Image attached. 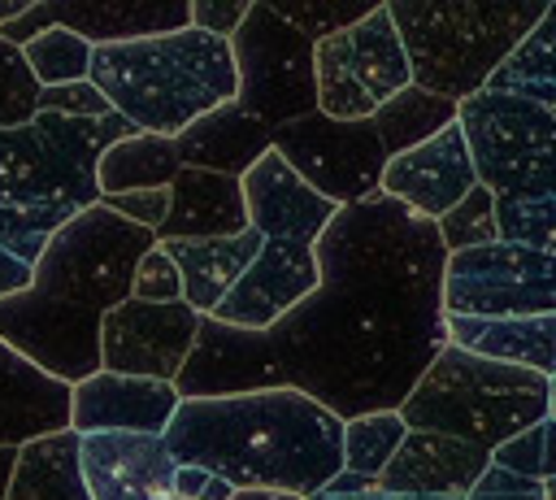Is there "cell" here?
<instances>
[{
  "instance_id": "obj_5",
  "label": "cell",
  "mask_w": 556,
  "mask_h": 500,
  "mask_svg": "<svg viewBox=\"0 0 556 500\" xmlns=\"http://www.w3.org/2000/svg\"><path fill=\"white\" fill-rule=\"evenodd\" d=\"M91 83L135 130L178 139L204 113L239 100L235 48L200 26L96 48Z\"/></svg>"
},
{
  "instance_id": "obj_29",
  "label": "cell",
  "mask_w": 556,
  "mask_h": 500,
  "mask_svg": "<svg viewBox=\"0 0 556 500\" xmlns=\"http://www.w3.org/2000/svg\"><path fill=\"white\" fill-rule=\"evenodd\" d=\"M39 87H70V83H87L91 78V61H96V48L74 35L70 26H52L48 35H39L35 43L22 48Z\"/></svg>"
},
{
  "instance_id": "obj_11",
  "label": "cell",
  "mask_w": 556,
  "mask_h": 500,
  "mask_svg": "<svg viewBox=\"0 0 556 500\" xmlns=\"http://www.w3.org/2000/svg\"><path fill=\"white\" fill-rule=\"evenodd\" d=\"M239 70V104L269 130L291 126L317 104V43L300 35L269 0H252L248 22L230 39Z\"/></svg>"
},
{
  "instance_id": "obj_26",
  "label": "cell",
  "mask_w": 556,
  "mask_h": 500,
  "mask_svg": "<svg viewBox=\"0 0 556 500\" xmlns=\"http://www.w3.org/2000/svg\"><path fill=\"white\" fill-rule=\"evenodd\" d=\"M182 174V157L178 143L165 135H148L135 130L126 139H117L104 157H100V196H126V191H156V187H174V178Z\"/></svg>"
},
{
  "instance_id": "obj_2",
  "label": "cell",
  "mask_w": 556,
  "mask_h": 500,
  "mask_svg": "<svg viewBox=\"0 0 556 500\" xmlns=\"http://www.w3.org/2000/svg\"><path fill=\"white\" fill-rule=\"evenodd\" d=\"M156 243V230L126 222L104 200L91 204L48 239L30 287L0 300V339L70 387L100 374L104 317L135 296V270Z\"/></svg>"
},
{
  "instance_id": "obj_16",
  "label": "cell",
  "mask_w": 556,
  "mask_h": 500,
  "mask_svg": "<svg viewBox=\"0 0 556 500\" xmlns=\"http://www.w3.org/2000/svg\"><path fill=\"white\" fill-rule=\"evenodd\" d=\"M182 404L178 383L135 378V374H91L74 387V417L70 430L78 435H169L174 413Z\"/></svg>"
},
{
  "instance_id": "obj_8",
  "label": "cell",
  "mask_w": 556,
  "mask_h": 500,
  "mask_svg": "<svg viewBox=\"0 0 556 500\" xmlns=\"http://www.w3.org/2000/svg\"><path fill=\"white\" fill-rule=\"evenodd\" d=\"M460 130L495 191L500 235L556 252V109L486 87L460 104Z\"/></svg>"
},
{
  "instance_id": "obj_1",
  "label": "cell",
  "mask_w": 556,
  "mask_h": 500,
  "mask_svg": "<svg viewBox=\"0 0 556 500\" xmlns=\"http://www.w3.org/2000/svg\"><path fill=\"white\" fill-rule=\"evenodd\" d=\"M317 270L313 296L269 330L204 317L178 378L182 400L295 387L343 422L404 409L447 348L439 226L378 191L334 213Z\"/></svg>"
},
{
  "instance_id": "obj_44",
  "label": "cell",
  "mask_w": 556,
  "mask_h": 500,
  "mask_svg": "<svg viewBox=\"0 0 556 500\" xmlns=\"http://www.w3.org/2000/svg\"><path fill=\"white\" fill-rule=\"evenodd\" d=\"M543 496H547V500H556V478H547V483H543Z\"/></svg>"
},
{
  "instance_id": "obj_23",
  "label": "cell",
  "mask_w": 556,
  "mask_h": 500,
  "mask_svg": "<svg viewBox=\"0 0 556 500\" xmlns=\"http://www.w3.org/2000/svg\"><path fill=\"white\" fill-rule=\"evenodd\" d=\"M261 230L252 226L248 235H235V239H169L161 243L174 265L182 270V300L213 317L222 309V300L239 287V278L256 265L261 257Z\"/></svg>"
},
{
  "instance_id": "obj_22",
  "label": "cell",
  "mask_w": 556,
  "mask_h": 500,
  "mask_svg": "<svg viewBox=\"0 0 556 500\" xmlns=\"http://www.w3.org/2000/svg\"><path fill=\"white\" fill-rule=\"evenodd\" d=\"M174 143H178L182 165L248 178L274 152V130L261 117H252L239 100H230V104L204 113L200 122H191Z\"/></svg>"
},
{
  "instance_id": "obj_6",
  "label": "cell",
  "mask_w": 556,
  "mask_h": 500,
  "mask_svg": "<svg viewBox=\"0 0 556 500\" xmlns=\"http://www.w3.org/2000/svg\"><path fill=\"white\" fill-rule=\"evenodd\" d=\"M252 226L261 230V257L239 278V287L222 300L213 313L226 326L239 330H269L282 322L300 300L313 296L321 270H317V243L326 226L334 222L339 204L313 191L278 152H269L248 178H243Z\"/></svg>"
},
{
  "instance_id": "obj_9",
  "label": "cell",
  "mask_w": 556,
  "mask_h": 500,
  "mask_svg": "<svg viewBox=\"0 0 556 500\" xmlns=\"http://www.w3.org/2000/svg\"><path fill=\"white\" fill-rule=\"evenodd\" d=\"M413 61V83L443 100H473L543 22V0H387Z\"/></svg>"
},
{
  "instance_id": "obj_41",
  "label": "cell",
  "mask_w": 556,
  "mask_h": 500,
  "mask_svg": "<svg viewBox=\"0 0 556 500\" xmlns=\"http://www.w3.org/2000/svg\"><path fill=\"white\" fill-rule=\"evenodd\" d=\"M30 278H35V265H30V261H22L17 252H9V248L0 243V300H9V296H17V291H26V287H30Z\"/></svg>"
},
{
  "instance_id": "obj_21",
  "label": "cell",
  "mask_w": 556,
  "mask_h": 500,
  "mask_svg": "<svg viewBox=\"0 0 556 500\" xmlns=\"http://www.w3.org/2000/svg\"><path fill=\"white\" fill-rule=\"evenodd\" d=\"M52 22L83 35L91 48L135 43L191 26V0H48Z\"/></svg>"
},
{
  "instance_id": "obj_32",
  "label": "cell",
  "mask_w": 556,
  "mask_h": 500,
  "mask_svg": "<svg viewBox=\"0 0 556 500\" xmlns=\"http://www.w3.org/2000/svg\"><path fill=\"white\" fill-rule=\"evenodd\" d=\"M278 9V17H287L300 35H308L313 43L365 22L382 0H269Z\"/></svg>"
},
{
  "instance_id": "obj_33",
  "label": "cell",
  "mask_w": 556,
  "mask_h": 500,
  "mask_svg": "<svg viewBox=\"0 0 556 500\" xmlns=\"http://www.w3.org/2000/svg\"><path fill=\"white\" fill-rule=\"evenodd\" d=\"M491 461L500 470H513V474L534 478V483L556 478V417L534 422L530 430H521L517 439H508L504 448H495Z\"/></svg>"
},
{
  "instance_id": "obj_47",
  "label": "cell",
  "mask_w": 556,
  "mask_h": 500,
  "mask_svg": "<svg viewBox=\"0 0 556 500\" xmlns=\"http://www.w3.org/2000/svg\"><path fill=\"white\" fill-rule=\"evenodd\" d=\"M0 343H4V339H0Z\"/></svg>"
},
{
  "instance_id": "obj_31",
  "label": "cell",
  "mask_w": 556,
  "mask_h": 500,
  "mask_svg": "<svg viewBox=\"0 0 556 500\" xmlns=\"http://www.w3.org/2000/svg\"><path fill=\"white\" fill-rule=\"evenodd\" d=\"M43 87L26 61V52L0 39V130H22L39 117Z\"/></svg>"
},
{
  "instance_id": "obj_36",
  "label": "cell",
  "mask_w": 556,
  "mask_h": 500,
  "mask_svg": "<svg viewBox=\"0 0 556 500\" xmlns=\"http://www.w3.org/2000/svg\"><path fill=\"white\" fill-rule=\"evenodd\" d=\"M113 213H122L126 222L143 226V230H161V222L169 217V187L156 191H126V196H109L104 200Z\"/></svg>"
},
{
  "instance_id": "obj_10",
  "label": "cell",
  "mask_w": 556,
  "mask_h": 500,
  "mask_svg": "<svg viewBox=\"0 0 556 500\" xmlns=\"http://www.w3.org/2000/svg\"><path fill=\"white\" fill-rule=\"evenodd\" d=\"M400 417L408 430H439L495 452L552 417V378L447 343L404 400Z\"/></svg>"
},
{
  "instance_id": "obj_17",
  "label": "cell",
  "mask_w": 556,
  "mask_h": 500,
  "mask_svg": "<svg viewBox=\"0 0 556 500\" xmlns=\"http://www.w3.org/2000/svg\"><path fill=\"white\" fill-rule=\"evenodd\" d=\"M178 461L165 435H83V478L91 500H169Z\"/></svg>"
},
{
  "instance_id": "obj_43",
  "label": "cell",
  "mask_w": 556,
  "mask_h": 500,
  "mask_svg": "<svg viewBox=\"0 0 556 500\" xmlns=\"http://www.w3.org/2000/svg\"><path fill=\"white\" fill-rule=\"evenodd\" d=\"M235 500H308V496H295V491H274V487H248V491H235Z\"/></svg>"
},
{
  "instance_id": "obj_28",
  "label": "cell",
  "mask_w": 556,
  "mask_h": 500,
  "mask_svg": "<svg viewBox=\"0 0 556 500\" xmlns=\"http://www.w3.org/2000/svg\"><path fill=\"white\" fill-rule=\"evenodd\" d=\"M404 439H408V422L400 417V409L352 417L343 426V470L361 478H382V470L395 461Z\"/></svg>"
},
{
  "instance_id": "obj_39",
  "label": "cell",
  "mask_w": 556,
  "mask_h": 500,
  "mask_svg": "<svg viewBox=\"0 0 556 500\" xmlns=\"http://www.w3.org/2000/svg\"><path fill=\"white\" fill-rule=\"evenodd\" d=\"M174 496H182V500H235V487L204 465H178Z\"/></svg>"
},
{
  "instance_id": "obj_42",
  "label": "cell",
  "mask_w": 556,
  "mask_h": 500,
  "mask_svg": "<svg viewBox=\"0 0 556 500\" xmlns=\"http://www.w3.org/2000/svg\"><path fill=\"white\" fill-rule=\"evenodd\" d=\"M17 452H22V448H0V500H9V483H13V470H17Z\"/></svg>"
},
{
  "instance_id": "obj_24",
  "label": "cell",
  "mask_w": 556,
  "mask_h": 500,
  "mask_svg": "<svg viewBox=\"0 0 556 500\" xmlns=\"http://www.w3.org/2000/svg\"><path fill=\"white\" fill-rule=\"evenodd\" d=\"M447 343L478 352L486 361H504V365L556 378V313L504 317V322L447 317Z\"/></svg>"
},
{
  "instance_id": "obj_30",
  "label": "cell",
  "mask_w": 556,
  "mask_h": 500,
  "mask_svg": "<svg viewBox=\"0 0 556 500\" xmlns=\"http://www.w3.org/2000/svg\"><path fill=\"white\" fill-rule=\"evenodd\" d=\"M439 239L452 252H469V248H486V243H500V213H495V191L486 183H478L452 213H443L439 222Z\"/></svg>"
},
{
  "instance_id": "obj_46",
  "label": "cell",
  "mask_w": 556,
  "mask_h": 500,
  "mask_svg": "<svg viewBox=\"0 0 556 500\" xmlns=\"http://www.w3.org/2000/svg\"><path fill=\"white\" fill-rule=\"evenodd\" d=\"M169 500H182V496H169Z\"/></svg>"
},
{
  "instance_id": "obj_40",
  "label": "cell",
  "mask_w": 556,
  "mask_h": 500,
  "mask_svg": "<svg viewBox=\"0 0 556 500\" xmlns=\"http://www.w3.org/2000/svg\"><path fill=\"white\" fill-rule=\"evenodd\" d=\"M308 500H400V496L382 491L378 478H361V474H348V470H343L326 491H317V496H308Z\"/></svg>"
},
{
  "instance_id": "obj_45",
  "label": "cell",
  "mask_w": 556,
  "mask_h": 500,
  "mask_svg": "<svg viewBox=\"0 0 556 500\" xmlns=\"http://www.w3.org/2000/svg\"><path fill=\"white\" fill-rule=\"evenodd\" d=\"M552 417H556V378H552Z\"/></svg>"
},
{
  "instance_id": "obj_37",
  "label": "cell",
  "mask_w": 556,
  "mask_h": 500,
  "mask_svg": "<svg viewBox=\"0 0 556 500\" xmlns=\"http://www.w3.org/2000/svg\"><path fill=\"white\" fill-rule=\"evenodd\" d=\"M248 13H252V0H191V26L222 35V39H235Z\"/></svg>"
},
{
  "instance_id": "obj_3",
  "label": "cell",
  "mask_w": 556,
  "mask_h": 500,
  "mask_svg": "<svg viewBox=\"0 0 556 500\" xmlns=\"http://www.w3.org/2000/svg\"><path fill=\"white\" fill-rule=\"evenodd\" d=\"M343 417L295 387L182 400L165 435L178 465H204L235 491L317 496L343 474Z\"/></svg>"
},
{
  "instance_id": "obj_15",
  "label": "cell",
  "mask_w": 556,
  "mask_h": 500,
  "mask_svg": "<svg viewBox=\"0 0 556 500\" xmlns=\"http://www.w3.org/2000/svg\"><path fill=\"white\" fill-rule=\"evenodd\" d=\"M473 187H478V165H473L460 122L400 152L382 174V196L400 200L426 222H439L443 213H452Z\"/></svg>"
},
{
  "instance_id": "obj_12",
  "label": "cell",
  "mask_w": 556,
  "mask_h": 500,
  "mask_svg": "<svg viewBox=\"0 0 556 500\" xmlns=\"http://www.w3.org/2000/svg\"><path fill=\"white\" fill-rule=\"evenodd\" d=\"M413 87V61L387 0L356 26L317 43V104L334 122H361Z\"/></svg>"
},
{
  "instance_id": "obj_35",
  "label": "cell",
  "mask_w": 556,
  "mask_h": 500,
  "mask_svg": "<svg viewBox=\"0 0 556 500\" xmlns=\"http://www.w3.org/2000/svg\"><path fill=\"white\" fill-rule=\"evenodd\" d=\"M39 113H56V117H109L113 104H109V96L87 78V83H70V87H43Z\"/></svg>"
},
{
  "instance_id": "obj_4",
  "label": "cell",
  "mask_w": 556,
  "mask_h": 500,
  "mask_svg": "<svg viewBox=\"0 0 556 500\" xmlns=\"http://www.w3.org/2000/svg\"><path fill=\"white\" fill-rule=\"evenodd\" d=\"M126 135H135V126L122 113H39L22 130H0V243L35 265L65 222L104 200L96 170Z\"/></svg>"
},
{
  "instance_id": "obj_18",
  "label": "cell",
  "mask_w": 556,
  "mask_h": 500,
  "mask_svg": "<svg viewBox=\"0 0 556 500\" xmlns=\"http://www.w3.org/2000/svg\"><path fill=\"white\" fill-rule=\"evenodd\" d=\"M486 470H491L486 448L456 435H439V430H408L395 461L382 470L378 487L391 496H460L465 500Z\"/></svg>"
},
{
  "instance_id": "obj_14",
  "label": "cell",
  "mask_w": 556,
  "mask_h": 500,
  "mask_svg": "<svg viewBox=\"0 0 556 500\" xmlns=\"http://www.w3.org/2000/svg\"><path fill=\"white\" fill-rule=\"evenodd\" d=\"M204 313H195L187 300L178 304H148V300H126L104 317L100 335V361L109 374H135V378H156V383H178L195 339H200Z\"/></svg>"
},
{
  "instance_id": "obj_38",
  "label": "cell",
  "mask_w": 556,
  "mask_h": 500,
  "mask_svg": "<svg viewBox=\"0 0 556 500\" xmlns=\"http://www.w3.org/2000/svg\"><path fill=\"white\" fill-rule=\"evenodd\" d=\"M465 500H547V496H543V483L521 478V474H513V470H500V465L491 461V470L478 478V487H473Z\"/></svg>"
},
{
  "instance_id": "obj_34",
  "label": "cell",
  "mask_w": 556,
  "mask_h": 500,
  "mask_svg": "<svg viewBox=\"0 0 556 500\" xmlns=\"http://www.w3.org/2000/svg\"><path fill=\"white\" fill-rule=\"evenodd\" d=\"M135 300H148V304H178L182 300V270L174 265V257L161 243L148 248L139 270H135Z\"/></svg>"
},
{
  "instance_id": "obj_20",
  "label": "cell",
  "mask_w": 556,
  "mask_h": 500,
  "mask_svg": "<svg viewBox=\"0 0 556 500\" xmlns=\"http://www.w3.org/2000/svg\"><path fill=\"white\" fill-rule=\"evenodd\" d=\"M248 230H252V213H248L243 178L182 165V174L169 187V217L161 222L156 239L161 243H169V239H235Z\"/></svg>"
},
{
  "instance_id": "obj_19",
  "label": "cell",
  "mask_w": 556,
  "mask_h": 500,
  "mask_svg": "<svg viewBox=\"0 0 556 500\" xmlns=\"http://www.w3.org/2000/svg\"><path fill=\"white\" fill-rule=\"evenodd\" d=\"M70 417L74 387L0 343V448H26L43 435L70 430Z\"/></svg>"
},
{
  "instance_id": "obj_27",
  "label": "cell",
  "mask_w": 556,
  "mask_h": 500,
  "mask_svg": "<svg viewBox=\"0 0 556 500\" xmlns=\"http://www.w3.org/2000/svg\"><path fill=\"white\" fill-rule=\"evenodd\" d=\"M491 91H508V96L534 100L543 109H556V4H547L543 22L526 35V43L491 78Z\"/></svg>"
},
{
  "instance_id": "obj_13",
  "label": "cell",
  "mask_w": 556,
  "mask_h": 500,
  "mask_svg": "<svg viewBox=\"0 0 556 500\" xmlns=\"http://www.w3.org/2000/svg\"><path fill=\"white\" fill-rule=\"evenodd\" d=\"M443 313L482 322L556 313V252L513 239L452 252L443 270Z\"/></svg>"
},
{
  "instance_id": "obj_25",
  "label": "cell",
  "mask_w": 556,
  "mask_h": 500,
  "mask_svg": "<svg viewBox=\"0 0 556 500\" xmlns=\"http://www.w3.org/2000/svg\"><path fill=\"white\" fill-rule=\"evenodd\" d=\"M9 500H91L83 478V435L56 430L17 452Z\"/></svg>"
},
{
  "instance_id": "obj_7",
  "label": "cell",
  "mask_w": 556,
  "mask_h": 500,
  "mask_svg": "<svg viewBox=\"0 0 556 500\" xmlns=\"http://www.w3.org/2000/svg\"><path fill=\"white\" fill-rule=\"evenodd\" d=\"M452 122H460V104L434 91H421L413 83L404 96H395L387 109L361 122H334L326 113H308L291 126H278L274 152L313 191L348 209L382 191V174L400 152L426 143Z\"/></svg>"
}]
</instances>
